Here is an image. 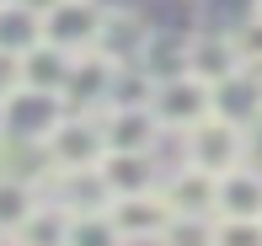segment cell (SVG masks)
<instances>
[{
	"mask_svg": "<svg viewBox=\"0 0 262 246\" xmlns=\"http://www.w3.org/2000/svg\"><path fill=\"white\" fill-rule=\"evenodd\" d=\"M64 118H70V107H64V97H54V91L16 86L6 102H0V134L16 139V145H32V150L49 145Z\"/></svg>",
	"mask_w": 262,
	"mask_h": 246,
	"instance_id": "1",
	"label": "cell"
},
{
	"mask_svg": "<svg viewBox=\"0 0 262 246\" xmlns=\"http://www.w3.org/2000/svg\"><path fill=\"white\" fill-rule=\"evenodd\" d=\"M182 145H187V166L209 171V177H230L246 166V123L225 118V113H214L209 123L182 134Z\"/></svg>",
	"mask_w": 262,
	"mask_h": 246,
	"instance_id": "2",
	"label": "cell"
},
{
	"mask_svg": "<svg viewBox=\"0 0 262 246\" xmlns=\"http://www.w3.org/2000/svg\"><path fill=\"white\" fill-rule=\"evenodd\" d=\"M49 171H97L107 155V134H102V113H70L59 123V134L43 145Z\"/></svg>",
	"mask_w": 262,
	"mask_h": 246,
	"instance_id": "3",
	"label": "cell"
},
{
	"mask_svg": "<svg viewBox=\"0 0 262 246\" xmlns=\"http://www.w3.org/2000/svg\"><path fill=\"white\" fill-rule=\"evenodd\" d=\"M150 113L161 118V128H171V134H193L198 123H209L214 113V86H204L198 75H177L156 86V102H150Z\"/></svg>",
	"mask_w": 262,
	"mask_h": 246,
	"instance_id": "4",
	"label": "cell"
},
{
	"mask_svg": "<svg viewBox=\"0 0 262 246\" xmlns=\"http://www.w3.org/2000/svg\"><path fill=\"white\" fill-rule=\"evenodd\" d=\"M107 21H113V11H102L97 0H64V6L43 21V32H49L54 49H64V54H75V59H80V54H97V49H102Z\"/></svg>",
	"mask_w": 262,
	"mask_h": 246,
	"instance_id": "5",
	"label": "cell"
},
{
	"mask_svg": "<svg viewBox=\"0 0 262 246\" xmlns=\"http://www.w3.org/2000/svg\"><path fill=\"white\" fill-rule=\"evenodd\" d=\"M118 64L113 54H80L75 70H70L64 80V107L70 113H107V102H113V80H118Z\"/></svg>",
	"mask_w": 262,
	"mask_h": 246,
	"instance_id": "6",
	"label": "cell"
},
{
	"mask_svg": "<svg viewBox=\"0 0 262 246\" xmlns=\"http://www.w3.org/2000/svg\"><path fill=\"white\" fill-rule=\"evenodd\" d=\"M113 225H118V236L128 241H145V246H161L166 241V230L177 225V214H171V204H166V193H145V198H118L113 209Z\"/></svg>",
	"mask_w": 262,
	"mask_h": 246,
	"instance_id": "7",
	"label": "cell"
},
{
	"mask_svg": "<svg viewBox=\"0 0 262 246\" xmlns=\"http://www.w3.org/2000/svg\"><path fill=\"white\" fill-rule=\"evenodd\" d=\"M161 193H166V204H171L177 219H220V177L187 166V161L166 177Z\"/></svg>",
	"mask_w": 262,
	"mask_h": 246,
	"instance_id": "8",
	"label": "cell"
},
{
	"mask_svg": "<svg viewBox=\"0 0 262 246\" xmlns=\"http://www.w3.org/2000/svg\"><path fill=\"white\" fill-rule=\"evenodd\" d=\"M187 75H198L204 86H230L235 75H246V59L235 49L230 32H193V59H187Z\"/></svg>",
	"mask_w": 262,
	"mask_h": 246,
	"instance_id": "9",
	"label": "cell"
},
{
	"mask_svg": "<svg viewBox=\"0 0 262 246\" xmlns=\"http://www.w3.org/2000/svg\"><path fill=\"white\" fill-rule=\"evenodd\" d=\"M97 177L107 187V198H145V193H161V171H156V155H123V150H107Z\"/></svg>",
	"mask_w": 262,
	"mask_h": 246,
	"instance_id": "10",
	"label": "cell"
},
{
	"mask_svg": "<svg viewBox=\"0 0 262 246\" xmlns=\"http://www.w3.org/2000/svg\"><path fill=\"white\" fill-rule=\"evenodd\" d=\"M102 134H107V150L150 155V145L161 139V118L150 107H107L102 113Z\"/></svg>",
	"mask_w": 262,
	"mask_h": 246,
	"instance_id": "11",
	"label": "cell"
},
{
	"mask_svg": "<svg viewBox=\"0 0 262 246\" xmlns=\"http://www.w3.org/2000/svg\"><path fill=\"white\" fill-rule=\"evenodd\" d=\"M187 59H193V32H150L145 38V49L134 54V64L145 70L156 86H166V80H177V75H187Z\"/></svg>",
	"mask_w": 262,
	"mask_h": 246,
	"instance_id": "12",
	"label": "cell"
},
{
	"mask_svg": "<svg viewBox=\"0 0 262 246\" xmlns=\"http://www.w3.org/2000/svg\"><path fill=\"white\" fill-rule=\"evenodd\" d=\"M43 38H49V32H43V16H38V11H27L21 0H0V54L27 59Z\"/></svg>",
	"mask_w": 262,
	"mask_h": 246,
	"instance_id": "13",
	"label": "cell"
},
{
	"mask_svg": "<svg viewBox=\"0 0 262 246\" xmlns=\"http://www.w3.org/2000/svg\"><path fill=\"white\" fill-rule=\"evenodd\" d=\"M70 70H75V54H64V49H54L49 38L38 43V49L21 59V86H32V91H54V97H64V80H70Z\"/></svg>",
	"mask_w": 262,
	"mask_h": 246,
	"instance_id": "14",
	"label": "cell"
},
{
	"mask_svg": "<svg viewBox=\"0 0 262 246\" xmlns=\"http://www.w3.org/2000/svg\"><path fill=\"white\" fill-rule=\"evenodd\" d=\"M220 219H262V171L257 166L220 177Z\"/></svg>",
	"mask_w": 262,
	"mask_h": 246,
	"instance_id": "15",
	"label": "cell"
},
{
	"mask_svg": "<svg viewBox=\"0 0 262 246\" xmlns=\"http://www.w3.org/2000/svg\"><path fill=\"white\" fill-rule=\"evenodd\" d=\"M70 225H75V214L49 198V204L32 209V219H27L11 241H16V246H70Z\"/></svg>",
	"mask_w": 262,
	"mask_h": 246,
	"instance_id": "16",
	"label": "cell"
},
{
	"mask_svg": "<svg viewBox=\"0 0 262 246\" xmlns=\"http://www.w3.org/2000/svg\"><path fill=\"white\" fill-rule=\"evenodd\" d=\"M38 209V182L27 177H0V236H16Z\"/></svg>",
	"mask_w": 262,
	"mask_h": 246,
	"instance_id": "17",
	"label": "cell"
},
{
	"mask_svg": "<svg viewBox=\"0 0 262 246\" xmlns=\"http://www.w3.org/2000/svg\"><path fill=\"white\" fill-rule=\"evenodd\" d=\"M70 246H123V236H118L113 214L97 209V214H75V225H70Z\"/></svg>",
	"mask_w": 262,
	"mask_h": 246,
	"instance_id": "18",
	"label": "cell"
},
{
	"mask_svg": "<svg viewBox=\"0 0 262 246\" xmlns=\"http://www.w3.org/2000/svg\"><path fill=\"white\" fill-rule=\"evenodd\" d=\"M156 102V80L145 75V70H118V80H113V102L107 107H150Z\"/></svg>",
	"mask_w": 262,
	"mask_h": 246,
	"instance_id": "19",
	"label": "cell"
},
{
	"mask_svg": "<svg viewBox=\"0 0 262 246\" xmlns=\"http://www.w3.org/2000/svg\"><path fill=\"white\" fill-rule=\"evenodd\" d=\"M230 38H235V49H241V59L257 70V64H262V6H252L241 21H235Z\"/></svg>",
	"mask_w": 262,
	"mask_h": 246,
	"instance_id": "20",
	"label": "cell"
},
{
	"mask_svg": "<svg viewBox=\"0 0 262 246\" xmlns=\"http://www.w3.org/2000/svg\"><path fill=\"white\" fill-rule=\"evenodd\" d=\"M214 246H262V219H214Z\"/></svg>",
	"mask_w": 262,
	"mask_h": 246,
	"instance_id": "21",
	"label": "cell"
},
{
	"mask_svg": "<svg viewBox=\"0 0 262 246\" xmlns=\"http://www.w3.org/2000/svg\"><path fill=\"white\" fill-rule=\"evenodd\" d=\"M161 246H214V219H177Z\"/></svg>",
	"mask_w": 262,
	"mask_h": 246,
	"instance_id": "22",
	"label": "cell"
},
{
	"mask_svg": "<svg viewBox=\"0 0 262 246\" xmlns=\"http://www.w3.org/2000/svg\"><path fill=\"white\" fill-rule=\"evenodd\" d=\"M21 86V59H11V54H0V102L11 97V91Z\"/></svg>",
	"mask_w": 262,
	"mask_h": 246,
	"instance_id": "23",
	"label": "cell"
},
{
	"mask_svg": "<svg viewBox=\"0 0 262 246\" xmlns=\"http://www.w3.org/2000/svg\"><path fill=\"white\" fill-rule=\"evenodd\" d=\"M246 161H252V166L262 171V113H257L252 123H246Z\"/></svg>",
	"mask_w": 262,
	"mask_h": 246,
	"instance_id": "24",
	"label": "cell"
},
{
	"mask_svg": "<svg viewBox=\"0 0 262 246\" xmlns=\"http://www.w3.org/2000/svg\"><path fill=\"white\" fill-rule=\"evenodd\" d=\"M21 6H27V11H38V16H43V21H49V16H54V11H59V6H64V0H21Z\"/></svg>",
	"mask_w": 262,
	"mask_h": 246,
	"instance_id": "25",
	"label": "cell"
},
{
	"mask_svg": "<svg viewBox=\"0 0 262 246\" xmlns=\"http://www.w3.org/2000/svg\"><path fill=\"white\" fill-rule=\"evenodd\" d=\"M0 246H16V241H11V236H0Z\"/></svg>",
	"mask_w": 262,
	"mask_h": 246,
	"instance_id": "26",
	"label": "cell"
}]
</instances>
